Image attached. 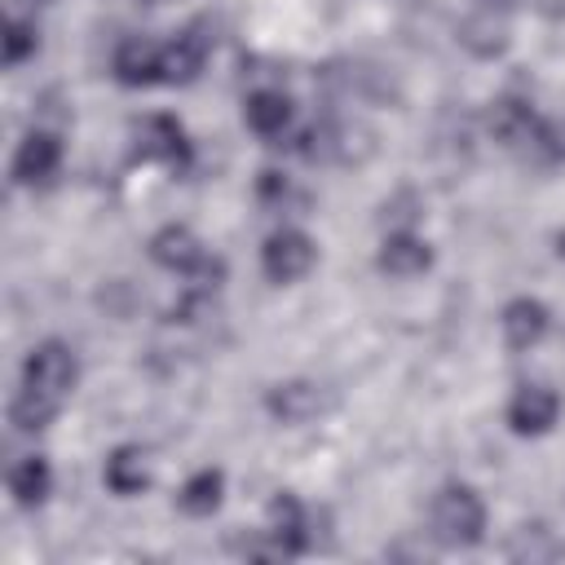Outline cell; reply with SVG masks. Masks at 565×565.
Instances as JSON below:
<instances>
[{"mask_svg": "<svg viewBox=\"0 0 565 565\" xmlns=\"http://www.w3.org/2000/svg\"><path fill=\"white\" fill-rule=\"evenodd\" d=\"M102 481H106V490L119 494V499L141 494V490L150 486V459H146V450H141V446H115V450L106 455Z\"/></svg>", "mask_w": 565, "mask_h": 565, "instance_id": "cell-15", "label": "cell"}, {"mask_svg": "<svg viewBox=\"0 0 565 565\" xmlns=\"http://www.w3.org/2000/svg\"><path fill=\"white\" fill-rule=\"evenodd\" d=\"M508 556H516V561H552V556H561V543L552 539V530H543V525H525V530H516Z\"/></svg>", "mask_w": 565, "mask_h": 565, "instance_id": "cell-22", "label": "cell"}, {"mask_svg": "<svg viewBox=\"0 0 565 565\" xmlns=\"http://www.w3.org/2000/svg\"><path fill=\"white\" fill-rule=\"evenodd\" d=\"M243 119L256 137H282L291 128V97L282 88H256L243 102Z\"/></svg>", "mask_w": 565, "mask_h": 565, "instance_id": "cell-16", "label": "cell"}, {"mask_svg": "<svg viewBox=\"0 0 565 565\" xmlns=\"http://www.w3.org/2000/svg\"><path fill=\"white\" fill-rule=\"evenodd\" d=\"M331 406H335V397H331V388L318 384V380H282V384H274V388L265 393V411H269L278 424H291V428L313 424V419L327 415Z\"/></svg>", "mask_w": 565, "mask_h": 565, "instance_id": "cell-5", "label": "cell"}, {"mask_svg": "<svg viewBox=\"0 0 565 565\" xmlns=\"http://www.w3.org/2000/svg\"><path fill=\"white\" fill-rule=\"evenodd\" d=\"M35 49H40V31H35V22L13 13V18L4 22V35H0V57H4V66H22Z\"/></svg>", "mask_w": 565, "mask_h": 565, "instance_id": "cell-20", "label": "cell"}, {"mask_svg": "<svg viewBox=\"0 0 565 565\" xmlns=\"http://www.w3.org/2000/svg\"><path fill=\"white\" fill-rule=\"evenodd\" d=\"M477 4H481V9H499V13H503V9H512V4H521V0H477Z\"/></svg>", "mask_w": 565, "mask_h": 565, "instance_id": "cell-23", "label": "cell"}, {"mask_svg": "<svg viewBox=\"0 0 565 565\" xmlns=\"http://www.w3.org/2000/svg\"><path fill=\"white\" fill-rule=\"evenodd\" d=\"M375 265H380V274L406 282V278L428 274V265H433V247H428L415 230H388L384 243H380V252H375Z\"/></svg>", "mask_w": 565, "mask_h": 565, "instance_id": "cell-10", "label": "cell"}, {"mask_svg": "<svg viewBox=\"0 0 565 565\" xmlns=\"http://www.w3.org/2000/svg\"><path fill=\"white\" fill-rule=\"evenodd\" d=\"M221 494H225V472L221 468H199L181 481L177 490V508L185 516H212L221 508Z\"/></svg>", "mask_w": 565, "mask_h": 565, "instance_id": "cell-18", "label": "cell"}, {"mask_svg": "<svg viewBox=\"0 0 565 565\" xmlns=\"http://www.w3.org/2000/svg\"><path fill=\"white\" fill-rule=\"evenodd\" d=\"M53 490V468L44 455H22L13 468H9V494L18 508H40Z\"/></svg>", "mask_w": 565, "mask_h": 565, "instance_id": "cell-17", "label": "cell"}, {"mask_svg": "<svg viewBox=\"0 0 565 565\" xmlns=\"http://www.w3.org/2000/svg\"><path fill=\"white\" fill-rule=\"evenodd\" d=\"M428 534L441 547H472L486 539V503L472 486L446 481L428 503Z\"/></svg>", "mask_w": 565, "mask_h": 565, "instance_id": "cell-2", "label": "cell"}, {"mask_svg": "<svg viewBox=\"0 0 565 565\" xmlns=\"http://www.w3.org/2000/svg\"><path fill=\"white\" fill-rule=\"evenodd\" d=\"M561 419V393L547 384H516L508 402V428L516 437H543Z\"/></svg>", "mask_w": 565, "mask_h": 565, "instance_id": "cell-7", "label": "cell"}, {"mask_svg": "<svg viewBox=\"0 0 565 565\" xmlns=\"http://www.w3.org/2000/svg\"><path fill=\"white\" fill-rule=\"evenodd\" d=\"M521 159L534 168H556L565 163V128L552 119H539V128L530 132V141L521 146Z\"/></svg>", "mask_w": 565, "mask_h": 565, "instance_id": "cell-19", "label": "cell"}, {"mask_svg": "<svg viewBox=\"0 0 565 565\" xmlns=\"http://www.w3.org/2000/svg\"><path fill=\"white\" fill-rule=\"evenodd\" d=\"M547 327H552V313H547L543 300H534V296H516V300L503 305L499 331H503V344H508V349H516V353L534 349V344L547 335Z\"/></svg>", "mask_w": 565, "mask_h": 565, "instance_id": "cell-12", "label": "cell"}, {"mask_svg": "<svg viewBox=\"0 0 565 565\" xmlns=\"http://www.w3.org/2000/svg\"><path fill=\"white\" fill-rule=\"evenodd\" d=\"M313 265H318V247H313V238H309L305 230H296V225L274 230V234L265 238V247H260V269H265L269 282H300Z\"/></svg>", "mask_w": 565, "mask_h": 565, "instance_id": "cell-4", "label": "cell"}, {"mask_svg": "<svg viewBox=\"0 0 565 565\" xmlns=\"http://www.w3.org/2000/svg\"><path fill=\"white\" fill-rule=\"evenodd\" d=\"M556 252H561V260H565V230L556 234Z\"/></svg>", "mask_w": 565, "mask_h": 565, "instance_id": "cell-24", "label": "cell"}, {"mask_svg": "<svg viewBox=\"0 0 565 565\" xmlns=\"http://www.w3.org/2000/svg\"><path fill=\"white\" fill-rule=\"evenodd\" d=\"M455 40L472 57H503L508 53V22L499 9H477L455 26Z\"/></svg>", "mask_w": 565, "mask_h": 565, "instance_id": "cell-13", "label": "cell"}, {"mask_svg": "<svg viewBox=\"0 0 565 565\" xmlns=\"http://www.w3.org/2000/svg\"><path fill=\"white\" fill-rule=\"evenodd\" d=\"M62 168V141L57 132L31 128L13 150V181L18 185H49Z\"/></svg>", "mask_w": 565, "mask_h": 565, "instance_id": "cell-8", "label": "cell"}, {"mask_svg": "<svg viewBox=\"0 0 565 565\" xmlns=\"http://www.w3.org/2000/svg\"><path fill=\"white\" fill-rule=\"evenodd\" d=\"M212 53V35H203V26H185L172 40H163V84H190L199 79L203 62Z\"/></svg>", "mask_w": 565, "mask_h": 565, "instance_id": "cell-11", "label": "cell"}, {"mask_svg": "<svg viewBox=\"0 0 565 565\" xmlns=\"http://www.w3.org/2000/svg\"><path fill=\"white\" fill-rule=\"evenodd\" d=\"M13 4H26V9H35V4H49V0H13Z\"/></svg>", "mask_w": 565, "mask_h": 565, "instance_id": "cell-25", "label": "cell"}, {"mask_svg": "<svg viewBox=\"0 0 565 565\" xmlns=\"http://www.w3.org/2000/svg\"><path fill=\"white\" fill-rule=\"evenodd\" d=\"M256 199H260L265 207H274V212L305 207V190H296L291 177H282V172H274V168L260 172V181H256Z\"/></svg>", "mask_w": 565, "mask_h": 565, "instance_id": "cell-21", "label": "cell"}, {"mask_svg": "<svg viewBox=\"0 0 565 565\" xmlns=\"http://www.w3.org/2000/svg\"><path fill=\"white\" fill-rule=\"evenodd\" d=\"M110 71L128 88L163 84V44L159 40H146V35H128V40H119V49L110 57Z\"/></svg>", "mask_w": 565, "mask_h": 565, "instance_id": "cell-9", "label": "cell"}, {"mask_svg": "<svg viewBox=\"0 0 565 565\" xmlns=\"http://www.w3.org/2000/svg\"><path fill=\"white\" fill-rule=\"evenodd\" d=\"M539 110L530 106V102H521V97H503V102H494L490 106V137L503 146V150H512V154H521V146L530 141V132L539 128Z\"/></svg>", "mask_w": 565, "mask_h": 565, "instance_id": "cell-14", "label": "cell"}, {"mask_svg": "<svg viewBox=\"0 0 565 565\" xmlns=\"http://www.w3.org/2000/svg\"><path fill=\"white\" fill-rule=\"evenodd\" d=\"M79 380V358L66 340H40L22 362V384L9 402V424L18 433H40L57 419L62 402Z\"/></svg>", "mask_w": 565, "mask_h": 565, "instance_id": "cell-1", "label": "cell"}, {"mask_svg": "<svg viewBox=\"0 0 565 565\" xmlns=\"http://www.w3.org/2000/svg\"><path fill=\"white\" fill-rule=\"evenodd\" d=\"M150 256H154V265H163V269L190 278V287H207V291H212V287L221 282V274H225L221 256H212V252L203 247V238H199L190 225H163V230L150 238Z\"/></svg>", "mask_w": 565, "mask_h": 565, "instance_id": "cell-3", "label": "cell"}, {"mask_svg": "<svg viewBox=\"0 0 565 565\" xmlns=\"http://www.w3.org/2000/svg\"><path fill=\"white\" fill-rule=\"evenodd\" d=\"M132 150L137 159L146 163H163L172 172H181L190 163V141H185V128L172 119V115H146L132 132Z\"/></svg>", "mask_w": 565, "mask_h": 565, "instance_id": "cell-6", "label": "cell"}]
</instances>
